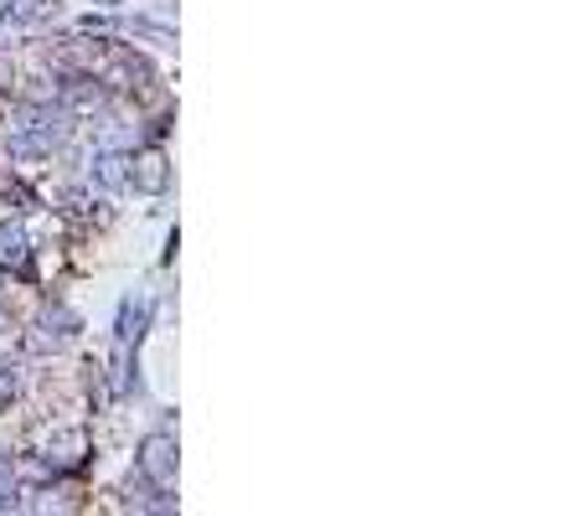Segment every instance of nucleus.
I'll list each match as a JSON object with an SVG mask.
<instances>
[{
  "label": "nucleus",
  "instance_id": "nucleus-2",
  "mask_svg": "<svg viewBox=\"0 0 588 516\" xmlns=\"http://www.w3.org/2000/svg\"><path fill=\"white\" fill-rule=\"evenodd\" d=\"M124 186H135V192H145V197H160L166 186H171V160H166V150H139V156H130V165H124Z\"/></svg>",
  "mask_w": 588,
  "mask_h": 516
},
{
  "label": "nucleus",
  "instance_id": "nucleus-5",
  "mask_svg": "<svg viewBox=\"0 0 588 516\" xmlns=\"http://www.w3.org/2000/svg\"><path fill=\"white\" fill-rule=\"evenodd\" d=\"M145 325H150V305H145V299H124V305H119V331H114V341H119V346H139Z\"/></svg>",
  "mask_w": 588,
  "mask_h": 516
},
{
  "label": "nucleus",
  "instance_id": "nucleus-8",
  "mask_svg": "<svg viewBox=\"0 0 588 516\" xmlns=\"http://www.w3.org/2000/svg\"><path fill=\"white\" fill-rule=\"evenodd\" d=\"M0 512H21V486L11 470H0Z\"/></svg>",
  "mask_w": 588,
  "mask_h": 516
},
{
  "label": "nucleus",
  "instance_id": "nucleus-9",
  "mask_svg": "<svg viewBox=\"0 0 588 516\" xmlns=\"http://www.w3.org/2000/svg\"><path fill=\"white\" fill-rule=\"evenodd\" d=\"M130 32H139V37H150V41H156V47H176V37H171L166 26H156V21H135Z\"/></svg>",
  "mask_w": 588,
  "mask_h": 516
},
{
  "label": "nucleus",
  "instance_id": "nucleus-4",
  "mask_svg": "<svg viewBox=\"0 0 588 516\" xmlns=\"http://www.w3.org/2000/svg\"><path fill=\"white\" fill-rule=\"evenodd\" d=\"M0 263L26 274L32 269V243H26V228L21 222H0Z\"/></svg>",
  "mask_w": 588,
  "mask_h": 516
},
{
  "label": "nucleus",
  "instance_id": "nucleus-1",
  "mask_svg": "<svg viewBox=\"0 0 588 516\" xmlns=\"http://www.w3.org/2000/svg\"><path fill=\"white\" fill-rule=\"evenodd\" d=\"M139 476L150 480V486H160V491H171L176 486V439L166 434V429H156V434L139 439Z\"/></svg>",
  "mask_w": 588,
  "mask_h": 516
},
{
  "label": "nucleus",
  "instance_id": "nucleus-7",
  "mask_svg": "<svg viewBox=\"0 0 588 516\" xmlns=\"http://www.w3.org/2000/svg\"><path fill=\"white\" fill-rule=\"evenodd\" d=\"M83 450H88V439H83V429H73V434H62L58 450H47V465H52V470H73L83 459Z\"/></svg>",
  "mask_w": 588,
  "mask_h": 516
},
{
  "label": "nucleus",
  "instance_id": "nucleus-11",
  "mask_svg": "<svg viewBox=\"0 0 588 516\" xmlns=\"http://www.w3.org/2000/svg\"><path fill=\"white\" fill-rule=\"evenodd\" d=\"M16 393H21V378L11 372V367H5V372H0V414H5V408L16 403Z\"/></svg>",
  "mask_w": 588,
  "mask_h": 516
},
{
  "label": "nucleus",
  "instance_id": "nucleus-10",
  "mask_svg": "<svg viewBox=\"0 0 588 516\" xmlns=\"http://www.w3.org/2000/svg\"><path fill=\"white\" fill-rule=\"evenodd\" d=\"M47 325H58V331H52V341H62V336H73V325H78V320H73V310H47Z\"/></svg>",
  "mask_w": 588,
  "mask_h": 516
},
{
  "label": "nucleus",
  "instance_id": "nucleus-3",
  "mask_svg": "<svg viewBox=\"0 0 588 516\" xmlns=\"http://www.w3.org/2000/svg\"><path fill=\"white\" fill-rule=\"evenodd\" d=\"M62 109H68V114H98V109H103V83L98 78H68L62 83Z\"/></svg>",
  "mask_w": 588,
  "mask_h": 516
},
{
  "label": "nucleus",
  "instance_id": "nucleus-6",
  "mask_svg": "<svg viewBox=\"0 0 588 516\" xmlns=\"http://www.w3.org/2000/svg\"><path fill=\"white\" fill-rule=\"evenodd\" d=\"M124 165H130V156H119V150H98V156L88 160V181L103 186V192H114V186H124Z\"/></svg>",
  "mask_w": 588,
  "mask_h": 516
},
{
  "label": "nucleus",
  "instance_id": "nucleus-12",
  "mask_svg": "<svg viewBox=\"0 0 588 516\" xmlns=\"http://www.w3.org/2000/svg\"><path fill=\"white\" fill-rule=\"evenodd\" d=\"M11 16H16V0H0V26H5Z\"/></svg>",
  "mask_w": 588,
  "mask_h": 516
}]
</instances>
